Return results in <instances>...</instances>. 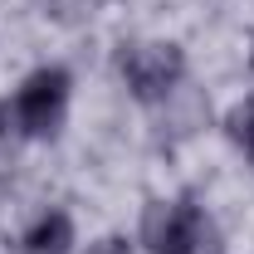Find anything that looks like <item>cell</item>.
Returning a JSON list of instances; mask_svg holds the SVG:
<instances>
[{"label":"cell","mask_w":254,"mask_h":254,"mask_svg":"<svg viewBox=\"0 0 254 254\" xmlns=\"http://www.w3.org/2000/svg\"><path fill=\"white\" fill-rule=\"evenodd\" d=\"M118 73L137 103H157L186 78V54L171 39H137L118 49Z\"/></svg>","instance_id":"cell-1"},{"label":"cell","mask_w":254,"mask_h":254,"mask_svg":"<svg viewBox=\"0 0 254 254\" xmlns=\"http://www.w3.org/2000/svg\"><path fill=\"white\" fill-rule=\"evenodd\" d=\"M68 68L49 64V68H34L30 78L15 88L10 98V113H15V137H54L64 127L68 113Z\"/></svg>","instance_id":"cell-2"},{"label":"cell","mask_w":254,"mask_h":254,"mask_svg":"<svg viewBox=\"0 0 254 254\" xmlns=\"http://www.w3.org/2000/svg\"><path fill=\"white\" fill-rule=\"evenodd\" d=\"M205 220L210 215L195 200H147V210H142V245L152 254H181Z\"/></svg>","instance_id":"cell-3"},{"label":"cell","mask_w":254,"mask_h":254,"mask_svg":"<svg viewBox=\"0 0 254 254\" xmlns=\"http://www.w3.org/2000/svg\"><path fill=\"white\" fill-rule=\"evenodd\" d=\"M152 108H157V142H161V147H181V142H190V137L205 127V118H210L205 93L190 88L186 78H181L166 98H157Z\"/></svg>","instance_id":"cell-4"},{"label":"cell","mask_w":254,"mask_h":254,"mask_svg":"<svg viewBox=\"0 0 254 254\" xmlns=\"http://www.w3.org/2000/svg\"><path fill=\"white\" fill-rule=\"evenodd\" d=\"M73 250V220L64 210H49L20 235V254H68Z\"/></svg>","instance_id":"cell-5"},{"label":"cell","mask_w":254,"mask_h":254,"mask_svg":"<svg viewBox=\"0 0 254 254\" xmlns=\"http://www.w3.org/2000/svg\"><path fill=\"white\" fill-rule=\"evenodd\" d=\"M103 10V0H39V15L59 20V25H83Z\"/></svg>","instance_id":"cell-6"},{"label":"cell","mask_w":254,"mask_h":254,"mask_svg":"<svg viewBox=\"0 0 254 254\" xmlns=\"http://www.w3.org/2000/svg\"><path fill=\"white\" fill-rule=\"evenodd\" d=\"M225 127H230V142H235V147L254 161V98H245L240 108H230Z\"/></svg>","instance_id":"cell-7"},{"label":"cell","mask_w":254,"mask_h":254,"mask_svg":"<svg viewBox=\"0 0 254 254\" xmlns=\"http://www.w3.org/2000/svg\"><path fill=\"white\" fill-rule=\"evenodd\" d=\"M181 254H225V240H220V230H215V220L200 225V230H195V240H190Z\"/></svg>","instance_id":"cell-8"},{"label":"cell","mask_w":254,"mask_h":254,"mask_svg":"<svg viewBox=\"0 0 254 254\" xmlns=\"http://www.w3.org/2000/svg\"><path fill=\"white\" fill-rule=\"evenodd\" d=\"M88 254H132V245H127L123 235H103L98 245H88Z\"/></svg>","instance_id":"cell-9"},{"label":"cell","mask_w":254,"mask_h":254,"mask_svg":"<svg viewBox=\"0 0 254 254\" xmlns=\"http://www.w3.org/2000/svg\"><path fill=\"white\" fill-rule=\"evenodd\" d=\"M250 73H254V34H250Z\"/></svg>","instance_id":"cell-10"}]
</instances>
